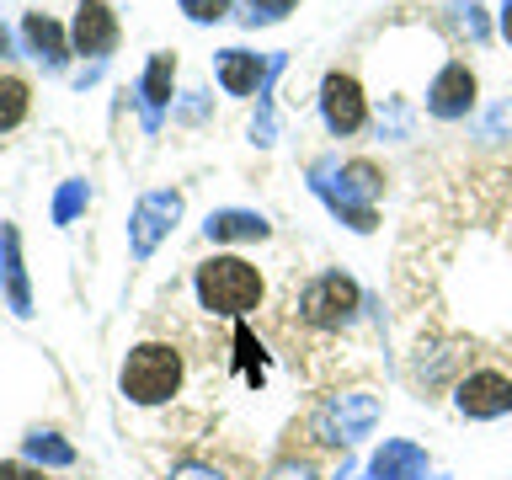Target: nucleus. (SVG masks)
Returning a JSON list of instances; mask_svg holds the SVG:
<instances>
[{"label":"nucleus","instance_id":"nucleus-1","mask_svg":"<svg viewBox=\"0 0 512 480\" xmlns=\"http://www.w3.org/2000/svg\"><path fill=\"white\" fill-rule=\"evenodd\" d=\"M192 294H198V304L208 315L240 320L262 304L267 283L246 256H208V262H198V272H192Z\"/></svg>","mask_w":512,"mask_h":480},{"label":"nucleus","instance_id":"nucleus-2","mask_svg":"<svg viewBox=\"0 0 512 480\" xmlns=\"http://www.w3.org/2000/svg\"><path fill=\"white\" fill-rule=\"evenodd\" d=\"M182 379H187V363H182V347L171 342H139L118 368V390L134 406H171L182 395Z\"/></svg>","mask_w":512,"mask_h":480},{"label":"nucleus","instance_id":"nucleus-3","mask_svg":"<svg viewBox=\"0 0 512 480\" xmlns=\"http://www.w3.org/2000/svg\"><path fill=\"white\" fill-rule=\"evenodd\" d=\"M379 416H384V400L374 390H331V395H320V406L310 411V427H315L320 443L352 448L379 427Z\"/></svg>","mask_w":512,"mask_h":480},{"label":"nucleus","instance_id":"nucleus-4","mask_svg":"<svg viewBox=\"0 0 512 480\" xmlns=\"http://www.w3.org/2000/svg\"><path fill=\"white\" fill-rule=\"evenodd\" d=\"M358 310H363V288L352 283L342 267L315 272V278L299 288V320L315 331H347L352 320H358Z\"/></svg>","mask_w":512,"mask_h":480},{"label":"nucleus","instance_id":"nucleus-5","mask_svg":"<svg viewBox=\"0 0 512 480\" xmlns=\"http://www.w3.org/2000/svg\"><path fill=\"white\" fill-rule=\"evenodd\" d=\"M454 406H459V416H470V422H496V416L512 411V379L502 368H470V374L454 384Z\"/></svg>","mask_w":512,"mask_h":480},{"label":"nucleus","instance_id":"nucleus-6","mask_svg":"<svg viewBox=\"0 0 512 480\" xmlns=\"http://www.w3.org/2000/svg\"><path fill=\"white\" fill-rule=\"evenodd\" d=\"M320 118H326L331 134H358L363 118H368V102H363V86L342 70H331L320 80Z\"/></svg>","mask_w":512,"mask_h":480},{"label":"nucleus","instance_id":"nucleus-7","mask_svg":"<svg viewBox=\"0 0 512 480\" xmlns=\"http://www.w3.org/2000/svg\"><path fill=\"white\" fill-rule=\"evenodd\" d=\"M470 358H475V352H464V342H422V347H416V358H411V374H416L422 390H443V384L464 379L459 368Z\"/></svg>","mask_w":512,"mask_h":480},{"label":"nucleus","instance_id":"nucleus-8","mask_svg":"<svg viewBox=\"0 0 512 480\" xmlns=\"http://www.w3.org/2000/svg\"><path fill=\"white\" fill-rule=\"evenodd\" d=\"M176 219H182V192H150V198L139 203V214H134V251L150 256Z\"/></svg>","mask_w":512,"mask_h":480},{"label":"nucleus","instance_id":"nucleus-9","mask_svg":"<svg viewBox=\"0 0 512 480\" xmlns=\"http://www.w3.org/2000/svg\"><path fill=\"white\" fill-rule=\"evenodd\" d=\"M475 107V75L470 64H443V75L427 91V112L432 118H464Z\"/></svg>","mask_w":512,"mask_h":480},{"label":"nucleus","instance_id":"nucleus-10","mask_svg":"<svg viewBox=\"0 0 512 480\" xmlns=\"http://www.w3.org/2000/svg\"><path fill=\"white\" fill-rule=\"evenodd\" d=\"M368 475L374 480H422L427 475V448H416L406 438H390L374 459H368Z\"/></svg>","mask_w":512,"mask_h":480},{"label":"nucleus","instance_id":"nucleus-11","mask_svg":"<svg viewBox=\"0 0 512 480\" xmlns=\"http://www.w3.org/2000/svg\"><path fill=\"white\" fill-rule=\"evenodd\" d=\"M112 38H118V22H112V11L102 6V0H86L75 16V43L80 54H102V48H112Z\"/></svg>","mask_w":512,"mask_h":480},{"label":"nucleus","instance_id":"nucleus-12","mask_svg":"<svg viewBox=\"0 0 512 480\" xmlns=\"http://www.w3.org/2000/svg\"><path fill=\"white\" fill-rule=\"evenodd\" d=\"M272 224L262 214H246V208H224V214L208 219V240H219V246H235V240H267Z\"/></svg>","mask_w":512,"mask_h":480},{"label":"nucleus","instance_id":"nucleus-13","mask_svg":"<svg viewBox=\"0 0 512 480\" xmlns=\"http://www.w3.org/2000/svg\"><path fill=\"white\" fill-rule=\"evenodd\" d=\"M219 80L230 96H251L256 86H262V59L246 54V48H224L219 54Z\"/></svg>","mask_w":512,"mask_h":480},{"label":"nucleus","instance_id":"nucleus-14","mask_svg":"<svg viewBox=\"0 0 512 480\" xmlns=\"http://www.w3.org/2000/svg\"><path fill=\"white\" fill-rule=\"evenodd\" d=\"M27 459L43 464V470H64V464H75V448L59 432H27Z\"/></svg>","mask_w":512,"mask_h":480},{"label":"nucleus","instance_id":"nucleus-15","mask_svg":"<svg viewBox=\"0 0 512 480\" xmlns=\"http://www.w3.org/2000/svg\"><path fill=\"white\" fill-rule=\"evenodd\" d=\"M27 118V86L16 75H0V134Z\"/></svg>","mask_w":512,"mask_h":480},{"label":"nucleus","instance_id":"nucleus-16","mask_svg":"<svg viewBox=\"0 0 512 480\" xmlns=\"http://www.w3.org/2000/svg\"><path fill=\"white\" fill-rule=\"evenodd\" d=\"M171 75H176V59H171V54H160V59L150 64V75H144V96H150L155 107L171 96Z\"/></svg>","mask_w":512,"mask_h":480},{"label":"nucleus","instance_id":"nucleus-17","mask_svg":"<svg viewBox=\"0 0 512 480\" xmlns=\"http://www.w3.org/2000/svg\"><path fill=\"white\" fill-rule=\"evenodd\" d=\"M262 480H320V470H315V459H299V454H278V459H272V470H267Z\"/></svg>","mask_w":512,"mask_h":480},{"label":"nucleus","instance_id":"nucleus-18","mask_svg":"<svg viewBox=\"0 0 512 480\" xmlns=\"http://www.w3.org/2000/svg\"><path fill=\"white\" fill-rule=\"evenodd\" d=\"M171 480H230V470L224 464H214V459H182L171 470Z\"/></svg>","mask_w":512,"mask_h":480},{"label":"nucleus","instance_id":"nucleus-19","mask_svg":"<svg viewBox=\"0 0 512 480\" xmlns=\"http://www.w3.org/2000/svg\"><path fill=\"white\" fill-rule=\"evenodd\" d=\"M299 0H251V11H246V22L256 27V22H283L288 11H294Z\"/></svg>","mask_w":512,"mask_h":480},{"label":"nucleus","instance_id":"nucleus-20","mask_svg":"<svg viewBox=\"0 0 512 480\" xmlns=\"http://www.w3.org/2000/svg\"><path fill=\"white\" fill-rule=\"evenodd\" d=\"M182 11L192 22H219V16L230 11V0H182Z\"/></svg>","mask_w":512,"mask_h":480},{"label":"nucleus","instance_id":"nucleus-21","mask_svg":"<svg viewBox=\"0 0 512 480\" xmlns=\"http://www.w3.org/2000/svg\"><path fill=\"white\" fill-rule=\"evenodd\" d=\"M27 38L38 43V48H48V59H59V54H54V48H59V38H54V27H48L43 16H32V22H27Z\"/></svg>","mask_w":512,"mask_h":480},{"label":"nucleus","instance_id":"nucleus-22","mask_svg":"<svg viewBox=\"0 0 512 480\" xmlns=\"http://www.w3.org/2000/svg\"><path fill=\"white\" fill-rule=\"evenodd\" d=\"M0 480H48L38 464H22V459H11V464H0Z\"/></svg>","mask_w":512,"mask_h":480},{"label":"nucleus","instance_id":"nucleus-23","mask_svg":"<svg viewBox=\"0 0 512 480\" xmlns=\"http://www.w3.org/2000/svg\"><path fill=\"white\" fill-rule=\"evenodd\" d=\"M507 128H512V102H502V107H496V112H491V123H486V134H491V139H502V134H507Z\"/></svg>","mask_w":512,"mask_h":480},{"label":"nucleus","instance_id":"nucleus-24","mask_svg":"<svg viewBox=\"0 0 512 480\" xmlns=\"http://www.w3.org/2000/svg\"><path fill=\"white\" fill-rule=\"evenodd\" d=\"M502 32H507V43H512V0L502 6Z\"/></svg>","mask_w":512,"mask_h":480},{"label":"nucleus","instance_id":"nucleus-25","mask_svg":"<svg viewBox=\"0 0 512 480\" xmlns=\"http://www.w3.org/2000/svg\"><path fill=\"white\" fill-rule=\"evenodd\" d=\"M0 54H6V32H0Z\"/></svg>","mask_w":512,"mask_h":480}]
</instances>
